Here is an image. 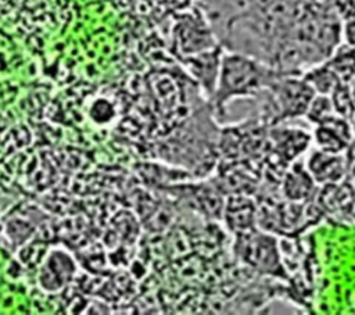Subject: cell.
<instances>
[{
    "instance_id": "277c9868",
    "label": "cell",
    "mask_w": 355,
    "mask_h": 315,
    "mask_svg": "<svg viewBox=\"0 0 355 315\" xmlns=\"http://www.w3.org/2000/svg\"><path fill=\"white\" fill-rule=\"evenodd\" d=\"M175 36L183 57L218 46L208 22L200 12L187 15L179 21Z\"/></svg>"
},
{
    "instance_id": "52a82bcc",
    "label": "cell",
    "mask_w": 355,
    "mask_h": 315,
    "mask_svg": "<svg viewBox=\"0 0 355 315\" xmlns=\"http://www.w3.org/2000/svg\"><path fill=\"white\" fill-rule=\"evenodd\" d=\"M257 204L247 194H230L225 203L222 216L236 235L251 230L257 225Z\"/></svg>"
},
{
    "instance_id": "ba28073f",
    "label": "cell",
    "mask_w": 355,
    "mask_h": 315,
    "mask_svg": "<svg viewBox=\"0 0 355 315\" xmlns=\"http://www.w3.org/2000/svg\"><path fill=\"white\" fill-rule=\"evenodd\" d=\"M352 139L351 128L344 117H336L318 124L315 130V140L323 151L341 153Z\"/></svg>"
},
{
    "instance_id": "5b68a950",
    "label": "cell",
    "mask_w": 355,
    "mask_h": 315,
    "mask_svg": "<svg viewBox=\"0 0 355 315\" xmlns=\"http://www.w3.org/2000/svg\"><path fill=\"white\" fill-rule=\"evenodd\" d=\"M222 54L223 50L218 44L212 49L194 53L182 58L190 74L194 76L202 92L207 94L208 100H211L216 87Z\"/></svg>"
},
{
    "instance_id": "6da1fadb",
    "label": "cell",
    "mask_w": 355,
    "mask_h": 315,
    "mask_svg": "<svg viewBox=\"0 0 355 315\" xmlns=\"http://www.w3.org/2000/svg\"><path fill=\"white\" fill-rule=\"evenodd\" d=\"M283 72L255 56L223 51L215 92L209 100L212 110L223 115L226 105L236 99L258 97Z\"/></svg>"
},
{
    "instance_id": "4fadbf2b",
    "label": "cell",
    "mask_w": 355,
    "mask_h": 315,
    "mask_svg": "<svg viewBox=\"0 0 355 315\" xmlns=\"http://www.w3.org/2000/svg\"><path fill=\"white\" fill-rule=\"evenodd\" d=\"M344 36L347 39L348 46L355 47V18L347 21V25L344 29Z\"/></svg>"
},
{
    "instance_id": "7a4b0ae2",
    "label": "cell",
    "mask_w": 355,
    "mask_h": 315,
    "mask_svg": "<svg viewBox=\"0 0 355 315\" xmlns=\"http://www.w3.org/2000/svg\"><path fill=\"white\" fill-rule=\"evenodd\" d=\"M261 119L266 125H275L286 119L305 115L316 92L297 74H282L263 92Z\"/></svg>"
},
{
    "instance_id": "3957f363",
    "label": "cell",
    "mask_w": 355,
    "mask_h": 315,
    "mask_svg": "<svg viewBox=\"0 0 355 315\" xmlns=\"http://www.w3.org/2000/svg\"><path fill=\"white\" fill-rule=\"evenodd\" d=\"M237 257L254 271L287 279V272L283 266L277 240L266 230L251 229L236 235L234 246Z\"/></svg>"
},
{
    "instance_id": "8fae6325",
    "label": "cell",
    "mask_w": 355,
    "mask_h": 315,
    "mask_svg": "<svg viewBox=\"0 0 355 315\" xmlns=\"http://www.w3.org/2000/svg\"><path fill=\"white\" fill-rule=\"evenodd\" d=\"M304 78L318 94H331L341 82L329 64L320 67H311Z\"/></svg>"
},
{
    "instance_id": "9c48e42d",
    "label": "cell",
    "mask_w": 355,
    "mask_h": 315,
    "mask_svg": "<svg viewBox=\"0 0 355 315\" xmlns=\"http://www.w3.org/2000/svg\"><path fill=\"white\" fill-rule=\"evenodd\" d=\"M308 171L318 182L333 183L344 175V158L340 153L315 151L308 161Z\"/></svg>"
},
{
    "instance_id": "7c38bea8",
    "label": "cell",
    "mask_w": 355,
    "mask_h": 315,
    "mask_svg": "<svg viewBox=\"0 0 355 315\" xmlns=\"http://www.w3.org/2000/svg\"><path fill=\"white\" fill-rule=\"evenodd\" d=\"M334 105L331 101V97L329 94H315L313 100L309 104V108L305 114L306 118H309V121L315 122V124H320L324 122L326 119L331 118L334 115Z\"/></svg>"
},
{
    "instance_id": "8992f818",
    "label": "cell",
    "mask_w": 355,
    "mask_h": 315,
    "mask_svg": "<svg viewBox=\"0 0 355 315\" xmlns=\"http://www.w3.org/2000/svg\"><path fill=\"white\" fill-rule=\"evenodd\" d=\"M311 135L302 129L277 128L269 132V153L277 161L287 165L290 161L297 158L309 144Z\"/></svg>"
},
{
    "instance_id": "30bf717a",
    "label": "cell",
    "mask_w": 355,
    "mask_h": 315,
    "mask_svg": "<svg viewBox=\"0 0 355 315\" xmlns=\"http://www.w3.org/2000/svg\"><path fill=\"white\" fill-rule=\"evenodd\" d=\"M313 178L308 168L294 164L283 175V193L290 201H304L313 190Z\"/></svg>"
}]
</instances>
